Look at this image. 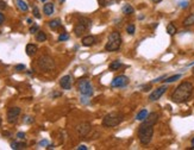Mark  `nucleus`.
<instances>
[{
  "mask_svg": "<svg viewBox=\"0 0 194 150\" xmlns=\"http://www.w3.org/2000/svg\"><path fill=\"white\" fill-rule=\"evenodd\" d=\"M167 32H168V35L173 36V35H175L176 32H178V29H176V26L173 23H170V24L167 25Z\"/></svg>",
  "mask_w": 194,
  "mask_h": 150,
  "instance_id": "23",
  "label": "nucleus"
},
{
  "mask_svg": "<svg viewBox=\"0 0 194 150\" xmlns=\"http://www.w3.org/2000/svg\"><path fill=\"white\" fill-rule=\"evenodd\" d=\"M60 86L63 89L69 91L72 88V76H70V75H64V76H62L60 80Z\"/></svg>",
  "mask_w": 194,
  "mask_h": 150,
  "instance_id": "12",
  "label": "nucleus"
},
{
  "mask_svg": "<svg viewBox=\"0 0 194 150\" xmlns=\"http://www.w3.org/2000/svg\"><path fill=\"white\" fill-rule=\"evenodd\" d=\"M4 21H5V17H4V14H3L1 12H0V25L4 23Z\"/></svg>",
  "mask_w": 194,
  "mask_h": 150,
  "instance_id": "37",
  "label": "nucleus"
},
{
  "mask_svg": "<svg viewBox=\"0 0 194 150\" xmlns=\"http://www.w3.org/2000/svg\"><path fill=\"white\" fill-rule=\"evenodd\" d=\"M148 116V111L147 110H142V111H139L138 113H137V116H136V119L137 120H139V122H143L144 119H145V117Z\"/></svg>",
  "mask_w": 194,
  "mask_h": 150,
  "instance_id": "20",
  "label": "nucleus"
},
{
  "mask_svg": "<svg viewBox=\"0 0 194 150\" xmlns=\"http://www.w3.org/2000/svg\"><path fill=\"white\" fill-rule=\"evenodd\" d=\"M38 145H40V146H47V145H49V142H48L47 139H43V141H41V142L38 143Z\"/></svg>",
  "mask_w": 194,
  "mask_h": 150,
  "instance_id": "34",
  "label": "nucleus"
},
{
  "mask_svg": "<svg viewBox=\"0 0 194 150\" xmlns=\"http://www.w3.org/2000/svg\"><path fill=\"white\" fill-rule=\"evenodd\" d=\"M166 91H167V86H162V87H158V88H156V89H154L151 93H150V96H149V100L150 101H156V100H158L160 99L164 93H166Z\"/></svg>",
  "mask_w": 194,
  "mask_h": 150,
  "instance_id": "11",
  "label": "nucleus"
},
{
  "mask_svg": "<svg viewBox=\"0 0 194 150\" xmlns=\"http://www.w3.org/2000/svg\"><path fill=\"white\" fill-rule=\"evenodd\" d=\"M179 79H181V74H175V75H173V76L166 78V80H163V81H164L166 83H170V82H174V81L179 80Z\"/></svg>",
  "mask_w": 194,
  "mask_h": 150,
  "instance_id": "25",
  "label": "nucleus"
},
{
  "mask_svg": "<svg viewBox=\"0 0 194 150\" xmlns=\"http://www.w3.org/2000/svg\"><path fill=\"white\" fill-rule=\"evenodd\" d=\"M37 45H35V44H32V43H30V44H28L26 45V48H25V51H26V55L28 56H33L37 52Z\"/></svg>",
  "mask_w": 194,
  "mask_h": 150,
  "instance_id": "16",
  "label": "nucleus"
},
{
  "mask_svg": "<svg viewBox=\"0 0 194 150\" xmlns=\"http://www.w3.org/2000/svg\"><path fill=\"white\" fill-rule=\"evenodd\" d=\"M3 135H4V136H11V134L8 132V131H4V132H3Z\"/></svg>",
  "mask_w": 194,
  "mask_h": 150,
  "instance_id": "41",
  "label": "nucleus"
},
{
  "mask_svg": "<svg viewBox=\"0 0 194 150\" xmlns=\"http://www.w3.org/2000/svg\"><path fill=\"white\" fill-rule=\"evenodd\" d=\"M78 150H87V146H86V145H79V146H78Z\"/></svg>",
  "mask_w": 194,
  "mask_h": 150,
  "instance_id": "39",
  "label": "nucleus"
},
{
  "mask_svg": "<svg viewBox=\"0 0 194 150\" xmlns=\"http://www.w3.org/2000/svg\"><path fill=\"white\" fill-rule=\"evenodd\" d=\"M60 1H64V0H60Z\"/></svg>",
  "mask_w": 194,
  "mask_h": 150,
  "instance_id": "46",
  "label": "nucleus"
},
{
  "mask_svg": "<svg viewBox=\"0 0 194 150\" xmlns=\"http://www.w3.org/2000/svg\"><path fill=\"white\" fill-rule=\"evenodd\" d=\"M14 69H16L17 71H22V70L25 69V64H17V66L14 67Z\"/></svg>",
  "mask_w": 194,
  "mask_h": 150,
  "instance_id": "32",
  "label": "nucleus"
},
{
  "mask_svg": "<svg viewBox=\"0 0 194 150\" xmlns=\"http://www.w3.org/2000/svg\"><path fill=\"white\" fill-rule=\"evenodd\" d=\"M180 6H181V7H187V6H188V3H187V1H182V3L180 4Z\"/></svg>",
  "mask_w": 194,
  "mask_h": 150,
  "instance_id": "40",
  "label": "nucleus"
},
{
  "mask_svg": "<svg viewBox=\"0 0 194 150\" xmlns=\"http://www.w3.org/2000/svg\"><path fill=\"white\" fill-rule=\"evenodd\" d=\"M92 25V22L90 19H87V18H80V21L78 22V24L74 26V32L78 37L82 36V33L87 30L90 29V26Z\"/></svg>",
  "mask_w": 194,
  "mask_h": 150,
  "instance_id": "7",
  "label": "nucleus"
},
{
  "mask_svg": "<svg viewBox=\"0 0 194 150\" xmlns=\"http://www.w3.org/2000/svg\"><path fill=\"white\" fill-rule=\"evenodd\" d=\"M123 116L119 115V113H110V115H106L102 119V125L107 126V127H114L117 125H119L121 122H123Z\"/></svg>",
  "mask_w": 194,
  "mask_h": 150,
  "instance_id": "4",
  "label": "nucleus"
},
{
  "mask_svg": "<svg viewBox=\"0 0 194 150\" xmlns=\"http://www.w3.org/2000/svg\"><path fill=\"white\" fill-rule=\"evenodd\" d=\"M193 89H194V86L192 82H189V81L181 82L173 92L171 101L175 104H182V103L188 101V99L190 98L192 93H193Z\"/></svg>",
  "mask_w": 194,
  "mask_h": 150,
  "instance_id": "1",
  "label": "nucleus"
},
{
  "mask_svg": "<svg viewBox=\"0 0 194 150\" xmlns=\"http://www.w3.org/2000/svg\"><path fill=\"white\" fill-rule=\"evenodd\" d=\"M154 136V126L142 123L138 129V139L143 145H147L151 142Z\"/></svg>",
  "mask_w": 194,
  "mask_h": 150,
  "instance_id": "2",
  "label": "nucleus"
},
{
  "mask_svg": "<svg viewBox=\"0 0 194 150\" xmlns=\"http://www.w3.org/2000/svg\"><path fill=\"white\" fill-rule=\"evenodd\" d=\"M5 8H6V3L0 0V10H5Z\"/></svg>",
  "mask_w": 194,
  "mask_h": 150,
  "instance_id": "36",
  "label": "nucleus"
},
{
  "mask_svg": "<svg viewBox=\"0 0 194 150\" xmlns=\"http://www.w3.org/2000/svg\"><path fill=\"white\" fill-rule=\"evenodd\" d=\"M121 12L124 14H126V16H131V14L135 13V8L130 4H125V5H123V7H121Z\"/></svg>",
  "mask_w": 194,
  "mask_h": 150,
  "instance_id": "17",
  "label": "nucleus"
},
{
  "mask_svg": "<svg viewBox=\"0 0 194 150\" xmlns=\"http://www.w3.org/2000/svg\"><path fill=\"white\" fill-rule=\"evenodd\" d=\"M38 29H40L38 25H32V26L30 28L29 31H30V33H35V32H37V31H38Z\"/></svg>",
  "mask_w": 194,
  "mask_h": 150,
  "instance_id": "31",
  "label": "nucleus"
},
{
  "mask_svg": "<svg viewBox=\"0 0 194 150\" xmlns=\"http://www.w3.org/2000/svg\"><path fill=\"white\" fill-rule=\"evenodd\" d=\"M67 40H69V35L68 33H61L60 36H59V42H63V41H67Z\"/></svg>",
  "mask_w": 194,
  "mask_h": 150,
  "instance_id": "29",
  "label": "nucleus"
},
{
  "mask_svg": "<svg viewBox=\"0 0 194 150\" xmlns=\"http://www.w3.org/2000/svg\"><path fill=\"white\" fill-rule=\"evenodd\" d=\"M17 137H18L19 139H24L25 138V134L24 132H18V134H17Z\"/></svg>",
  "mask_w": 194,
  "mask_h": 150,
  "instance_id": "35",
  "label": "nucleus"
},
{
  "mask_svg": "<svg viewBox=\"0 0 194 150\" xmlns=\"http://www.w3.org/2000/svg\"><path fill=\"white\" fill-rule=\"evenodd\" d=\"M121 45V36L118 31H113L110 33L109 36V42L105 45V50L112 52V51H117Z\"/></svg>",
  "mask_w": 194,
  "mask_h": 150,
  "instance_id": "3",
  "label": "nucleus"
},
{
  "mask_svg": "<svg viewBox=\"0 0 194 150\" xmlns=\"http://www.w3.org/2000/svg\"><path fill=\"white\" fill-rule=\"evenodd\" d=\"M151 1H152L154 4H158V3H161L162 0H151Z\"/></svg>",
  "mask_w": 194,
  "mask_h": 150,
  "instance_id": "42",
  "label": "nucleus"
},
{
  "mask_svg": "<svg viewBox=\"0 0 194 150\" xmlns=\"http://www.w3.org/2000/svg\"><path fill=\"white\" fill-rule=\"evenodd\" d=\"M36 40H37V42H45V41H47V35H45V32H43V31H37Z\"/></svg>",
  "mask_w": 194,
  "mask_h": 150,
  "instance_id": "24",
  "label": "nucleus"
},
{
  "mask_svg": "<svg viewBox=\"0 0 194 150\" xmlns=\"http://www.w3.org/2000/svg\"><path fill=\"white\" fill-rule=\"evenodd\" d=\"M11 148L14 150H18V149H23L25 148V143H19V142H12L11 143Z\"/></svg>",
  "mask_w": 194,
  "mask_h": 150,
  "instance_id": "26",
  "label": "nucleus"
},
{
  "mask_svg": "<svg viewBox=\"0 0 194 150\" xmlns=\"http://www.w3.org/2000/svg\"><path fill=\"white\" fill-rule=\"evenodd\" d=\"M17 6H18L19 10L23 11V12H26L29 10V6H28V4L24 1V0H17Z\"/></svg>",
  "mask_w": 194,
  "mask_h": 150,
  "instance_id": "19",
  "label": "nucleus"
},
{
  "mask_svg": "<svg viewBox=\"0 0 194 150\" xmlns=\"http://www.w3.org/2000/svg\"><path fill=\"white\" fill-rule=\"evenodd\" d=\"M95 42H97V38L94 36H86L82 38V45L85 47H92L95 44Z\"/></svg>",
  "mask_w": 194,
  "mask_h": 150,
  "instance_id": "14",
  "label": "nucleus"
},
{
  "mask_svg": "<svg viewBox=\"0 0 194 150\" xmlns=\"http://www.w3.org/2000/svg\"><path fill=\"white\" fill-rule=\"evenodd\" d=\"M135 31H136V26L133 25V24H130V25H128V28H126V32L129 33V35H133L135 33Z\"/></svg>",
  "mask_w": 194,
  "mask_h": 150,
  "instance_id": "28",
  "label": "nucleus"
},
{
  "mask_svg": "<svg viewBox=\"0 0 194 150\" xmlns=\"http://www.w3.org/2000/svg\"><path fill=\"white\" fill-rule=\"evenodd\" d=\"M32 12H33V16L36 17L37 19H41V13H40V10H38V7H37V6H35V7H33Z\"/></svg>",
  "mask_w": 194,
  "mask_h": 150,
  "instance_id": "30",
  "label": "nucleus"
},
{
  "mask_svg": "<svg viewBox=\"0 0 194 150\" xmlns=\"http://www.w3.org/2000/svg\"><path fill=\"white\" fill-rule=\"evenodd\" d=\"M190 25H194V13L187 16L183 21V26H190Z\"/></svg>",
  "mask_w": 194,
  "mask_h": 150,
  "instance_id": "18",
  "label": "nucleus"
},
{
  "mask_svg": "<svg viewBox=\"0 0 194 150\" xmlns=\"http://www.w3.org/2000/svg\"><path fill=\"white\" fill-rule=\"evenodd\" d=\"M98 3L101 7H106V6H111L116 3V0H98Z\"/></svg>",
  "mask_w": 194,
  "mask_h": 150,
  "instance_id": "22",
  "label": "nucleus"
},
{
  "mask_svg": "<svg viewBox=\"0 0 194 150\" xmlns=\"http://www.w3.org/2000/svg\"><path fill=\"white\" fill-rule=\"evenodd\" d=\"M120 66H121L120 61H113V62L110 64V70H118V69L120 68Z\"/></svg>",
  "mask_w": 194,
  "mask_h": 150,
  "instance_id": "27",
  "label": "nucleus"
},
{
  "mask_svg": "<svg viewBox=\"0 0 194 150\" xmlns=\"http://www.w3.org/2000/svg\"><path fill=\"white\" fill-rule=\"evenodd\" d=\"M150 88H151V85H145V86L143 87V91H144V92H148Z\"/></svg>",
  "mask_w": 194,
  "mask_h": 150,
  "instance_id": "38",
  "label": "nucleus"
},
{
  "mask_svg": "<svg viewBox=\"0 0 194 150\" xmlns=\"http://www.w3.org/2000/svg\"><path fill=\"white\" fill-rule=\"evenodd\" d=\"M49 26H50V29H52V30H56V29H59V28L61 26V21H60V19L50 21V22H49Z\"/></svg>",
  "mask_w": 194,
  "mask_h": 150,
  "instance_id": "21",
  "label": "nucleus"
},
{
  "mask_svg": "<svg viewBox=\"0 0 194 150\" xmlns=\"http://www.w3.org/2000/svg\"><path fill=\"white\" fill-rule=\"evenodd\" d=\"M190 150H194V145H193V146H190Z\"/></svg>",
  "mask_w": 194,
  "mask_h": 150,
  "instance_id": "44",
  "label": "nucleus"
},
{
  "mask_svg": "<svg viewBox=\"0 0 194 150\" xmlns=\"http://www.w3.org/2000/svg\"><path fill=\"white\" fill-rule=\"evenodd\" d=\"M42 1H47V0H42Z\"/></svg>",
  "mask_w": 194,
  "mask_h": 150,
  "instance_id": "47",
  "label": "nucleus"
},
{
  "mask_svg": "<svg viewBox=\"0 0 194 150\" xmlns=\"http://www.w3.org/2000/svg\"><path fill=\"white\" fill-rule=\"evenodd\" d=\"M157 122H158V113H157V112H151V113H148V116H147L145 119L143 120L144 124L152 125V126H154Z\"/></svg>",
  "mask_w": 194,
  "mask_h": 150,
  "instance_id": "13",
  "label": "nucleus"
},
{
  "mask_svg": "<svg viewBox=\"0 0 194 150\" xmlns=\"http://www.w3.org/2000/svg\"><path fill=\"white\" fill-rule=\"evenodd\" d=\"M20 115V108L19 107H11L7 111V122L10 124H14L18 120V116Z\"/></svg>",
  "mask_w": 194,
  "mask_h": 150,
  "instance_id": "9",
  "label": "nucleus"
},
{
  "mask_svg": "<svg viewBox=\"0 0 194 150\" xmlns=\"http://www.w3.org/2000/svg\"><path fill=\"white\" fill-rule=\"evenodd\" d=\"M192 145H194V137L192 138Z\"/></svg>",
  "mask_w": 194,
  "mask_h": 150,
  "instance_id": "43",
  "label": "nucleus"
},
{
  "mask_svg": "<svg viewBox=\"0 0 194 150\" xmlns=\"http://www.w3.org/2000/svg\"><path fill=\"white\" fill-rule=\"evenodd\" d=\"M54 10H55V7H54V4L52 3H45L44 6H43V12L47 16H51L52 13H54Z\"/></svg>",
  "mask_w": 194,
  "mask_h": 150,
  "instance_id": "15",
  "label": "nucleus"
},
{
  "mask_svg": "<svg viewBox=\"0 0 194 150\" xmlns=\"http://www.w3.org/2000/svg\"><path fill=\"white\" fill-rule=\"evenodd\" d=\"M33 120H35V119H33L32 117H29V116L24 118V122H25V123H28V124H31V123H33Z\"/></svg>",
  "mask_w": 194,
  "mask_h": 150,
  "instance_id": "33",
  "label": "nucleus"
},
{
  "mask_svg": "<svg viewBox=\"0 0 194 150\" xmlns=\"http://www.w3.org/2000/svg\"><path fill=\"white\" fill-rule=\"evenodd\" d=\"M38 63V67L43 70V71H50L55 68V61L52 57H50V56L48 55H43L41 56V57L38 59L37 61Z\"/></svg>",
  "mask_w": 194,
  "mask_h": 150,
  "instance_id": "5",
  "label": "nucleus"
},
{
  "mask_svg": "<svg viewBox=\"0 0 194 150\" xmlns=\"http://www.w3.org/2000/svg\"><path fill=\"white\" fill-rule=\"evenodd\" d=\"M129 83V78L125 76V75H119V76H116L112 82H111V87H125Z\"/></svg>",
  "mask_w": 194,
  "mask_h": 150,
  "instance_id": "10",
  "label": "nucleus"
},
{
  "mask_svg": "<svg viewBox=\"0 0 194 150\" xmlns=\"http://www.w3.org/2000/svg\"><path fill=\"white\" fill-rule=\"evenodd\" d=\"M78 89H79V92L81 93V94L85 96V97H91L93 94V92H94L92 83L90 82V80H87V79H82V80L79 81Z\"/></svg>",
  "mask_w": 194,
  "mask_h": 150,
  "instance_id": "6",
  "label": "nucleus"
},
{
  "mask_svg": "<svg viewBox=\"0 0 194 150\" xmlns=\"http://www.w3.org/2000/svg\"><path fill=\"white\" fill-rule=\"evenodd\" d=\"M91 130H92L91 123L82 122V123H80V124L76 126V134H78L80 137H86V136H88V134L91 132Z\"/></svg>",
  "mask_w": 194,
  "mask_h": 150,
  "instance_id": "8",
  "label": "nucleus"
},
{
  "mask_svg": "<svg viewBox=\"0 0 194 150\" xmlns=\"http://www.w3.org/2000/svg\"><path fill=\"white\" fill-rule=\"evenodd\" d=\"M192 71H193V74H194V67H193V70H192Z\"/></svg>",
  "mask_w": 194,
  "mask_h": 150,
  "instance_id": "45",
  "label": "nucleus"
},
{
  "mask_svg": "<svg viewBox=\"0 0 194 150\" xmlns=\"http://www.w3.org/2000/svg\"><path fill=\"white\" fill-rule=\"evenodd\" d=\"M0 124H1V120H0Z\"/></svg>",
  "mask_w": 194,
  "mask_h": 150,
  "instance_id": "48",
  "label": "nucleus"
}]
</instances>
